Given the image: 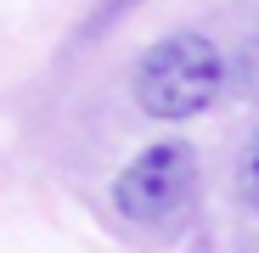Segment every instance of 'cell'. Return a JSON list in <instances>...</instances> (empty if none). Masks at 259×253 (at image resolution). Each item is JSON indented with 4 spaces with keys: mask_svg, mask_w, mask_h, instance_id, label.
I'll return each instance as SVG.
<instances>
[{
    "mask_svg": "<svg viewBox=\"0 0 259 253\" xmlns=\"http://www.w3.org/2000/svg\"><path fill=\"white\" fill-rule=\"evenodd\" d=\"M231 79V62L226 51L214 45L208 34L197 28H175L152 39L136 62V102L141 113L163 118V124H181V118H197L214 107V96L226 90Z\"/></svg>",
    "mask_w": 259,
    "mask_h": 253,
    "instance_id": "6da1fadb",
    "label": "cell"
},
{
    "mask_svg": "<svg viewBox=\"0 0 259 253\" xmlns=\"http://www.w3.org/2000/svg\"><path fill=\"white\" fill-rule=\"evenodd\" d=\"M197 197V152L186 141H152L113 175V208L130 225H169Z\"/></svg>",
    "mask_w": 259,
    "mask_h": 253,
    "instance_id": "7a4b0ae2",
    "label": "cell"
},
{
    "mask_svg": "<svg viewBox=\"0 0 259 253\" xmlns=\"http://www.w3.org/2000/svg\"><path fill=\"white\" fill-rule=\"evenodd\" d=\"M237 191H242V203L259 214V130L242 141V158H237Z\"/></svg>",
    "mask_w": 259,
    "mask_h": 253,
    "instance_id": "3957f363",
    "label": "cell"
},
{
    "mask_svg": "<svg viewBox=\"0 0 259 253\" xmlns=\"http://www.w3.org/2000/svg\"><path fill=\"white\" fill-rule=\"evenodd\" d=\"M231 84H237L248 102H259V34H253L248 45L231 57Z\"/></svg>",
    "mask_w": 259,
    "mask_h": 253,
    "instance_id": "277c9868",
    "label": "cell"
},
{
    "mask_svg": "<svg viewBox=\"0 0 259 253\" xmlns=\"http://www.w3.org/2000/svg\"><path fill=\"white\" fill-rule=\"evenodd\" d=\"M136 6H141V0H102V6L91 12V23H84V34H102V28H113L124 12H136Z\"/></svg>",
    "mask_w": 259,
    "mask_h": 253,
    "instance_id": "5b68a950",
    "label": "cell"
}]
</instances>
